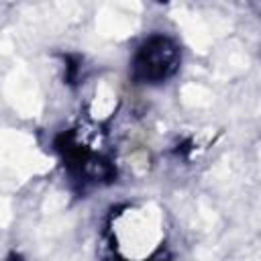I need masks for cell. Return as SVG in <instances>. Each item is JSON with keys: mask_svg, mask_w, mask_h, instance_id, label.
<instances>
[{"mask_svg": "<svg viewBox=\"0 0 261 261\" xmlns=\"http://www.w3.org/2000/svg\"><path fill=\"white\" fill-rule=\"evenodd\" d=\"M181 63V49L167 35L147 37L135 51L130 75L139 84H161L169 80Z\"/></svg>", "mask_w": 261, "mask_h": 261, "instance_id": "6da1fadb", "label": "cell"}, {"mask_svg": "<svg viewBox=\"0 0 261 261\" xmlns=\"http://www.w3.org/2000/svg\"><path fill=\"white\" fill-rule=\"evenodd\" d=\"M57 149L63 155L65 167L69 173L82 181V184H102V181H112L116 175L114 165L108 157H104L98 149L86 145L77 130H69L59 137Z\"/></svg>", "mask_w": 261, "mask_h": 261, "instance_id": "7a4b0ae2", "label": "cell"}]
</instances>
